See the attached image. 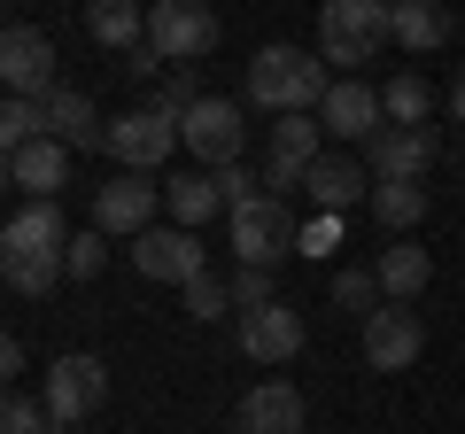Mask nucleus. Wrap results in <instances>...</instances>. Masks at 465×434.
<instances>
[{"mask_svg": "<svg viewBox=\"0 0 465 434\" xmlns=\"http://www.w3.org/2000/svg\"><path fill=\"white\" fill-rule=\"evenodd\" d=\"M63 249H70L63 202H24V210L0 225V280L16 287V295H54V280H70Z\"/></svg>", "mask_w": 465, "mask_h": 434, "instance_id": "f257e3e1", "label": "nucleus"}, {"mask_svg": "<svg viewBox=\"0 0 465 434\" xmlns=\"http://www.w3.org/2000/svg\"><path fill=\"white\" fill-rule=\"evenodd\" d=\"M249 101H256V109H272V117L318 109V101H326V54H311V47H256Z\"/></svg>", "mask_w": 465, "mask_h": 434, "instance_id": "f03ea898", "label": "nucleus"}, {"mask_svg": "<svg viewBox=\"0 0 465 434\" xmlns=\"http://www.w3.org/2000/svg\"><path fill=\"white\" fill-rule=\"evenodd\" d=\"M388 47V0H326L318 8V54L341 70L372 63Z\"/></svg>", "mask_w": 465, "mask_h": 434, "instance_id": "7ed1b4c3", "label": "nucleus"}, {"mask_svg": "<svg viewBox=\"0 0 465 434\" xmlns=\"http://www.w3.org/2000/svg\"><path fill=\"white\" fill-rule=\"evenodd\" d=\"M179 148L194 155V171H225V163H241V148H249V117H241V101L202 94L194 109L179 117Z\"/></svg>", "mask_w": 465, "mask_h": 434, "instance_id": "20e7f679", "label": "nucleus"}, {"mask_svg": "<svg viewBox=\"0 0 465 434\" xmlns=\"http://www.w3.org/2000/svg\"><path fill=\"white\" fill-rule=\"evenodd\" d=\"M148 47L163 54L171 70H186V63H202V54L217 47V16L202 0H148Z\"/></svg>", "mask_w": 465, "mask_h": 434, "instance_id": "39448f33", "label": "nucleus"}, {"mask_svg": "<svg viewBox=\"0 0 465 434\" xmlns=\"http://www.w3.org/2000/svg\"><path fill=\"white\" fill-rule=\"evenodd\" d=\"M295 241H302V225L287 217L280 194H256L249 210H232V256H241V264H272L280 271V256H295Z\"/></svg>", "mask_w": 465, "mask_h": 434, "instance_id": "423d86ee", "label": "nucleus"}, {"mask_svg": "<svg viewBox=\"0 0 465 434\" xmlns=\"http://www.w3.org/2000/svg\"><path fill=\"white\" fill-rule=\"evenodd\" d=\"M155 210H163L155 171H116V179L94 194V225H101L109 241H140V233L155 225Z\"/></svg>", "mask_w": 465, "mask_h": 434, "instance_id": "0eeeda50", "label": "nucleus"}, {"mask_svg": "<svg viewBox=\"0 0 465 434\" xmlns=\"http://www.w3.org/2000/svg\"><path fill=\"white\" fill-rule=\"evenodd\" d=\"M0 94H24V101L54 94V39L39 24H8L0 32Z\"/></svg>", "mask_w": 465, "mask_h": 434, "instance_id": "6e6552de", "label": "nucleus"}, {"mask_svg": "<svg viewBox=\"0 0 465 434\" xmlns=\"http://www.w3.org/2000/svg\"><path fill=\"white\" fill-rule=\"evenodd\" d=\"M101 403H109V365L101 357H54V372H47V411L63 419V427H78V419H94Z\"/></svg>", "mask_w": 465, "mask_h": 434, "instance_id": "1a4fd4ad", "label": "nucleus"}, {"mask_svg": "<svg viewBox=\"0 0 465 434\" xmlns=\"http://www.w3.org/2000/svg\"><path fill=\"white\" fill-rule=\"evenodd\" d=\"M419 350H427V326H419V311L381 302V311L365 318V365H372V372H411Z\"/></svg>", "mask_w": 465, "mask_h": 434, "instance_id": "9d476101", "label": "nucleus"}, {"mask_svg": "<svg viewBox=\"0 0 465 434\" xmlns=\"http://www.w3.org/2000/svg\"><path fill=\"white\" fill-rule=\"evenodd\" d=\"M133 264H140V280L186 287V280H202V241L186 233V225H148V233L133 241Z\"/></svg>", "mask_w": 465, "mask_h": 434, "instance_id": "9b49d317", "label": "nucleus"}, {"mask_svg": "<svg viewBox=\"0 0 465 434\" xmlns=\"http://www.w3.org/2000/svg\"><path fill=\"white\" fill-rule=\"evenodd\" d=\"M434 155H442L434 124H381L372 133V179H427Z\"/></svg>", "mask_w": 465, "mask_h": 434, "instance_id": "f8f14e48", "label": "nucleus"}, {"mask_svg": "<svg viewBox=\"0 0 465 434\" xmlns=\"http://www.w3.org/2000/svg\"><path fill=\"white\" fill-rule=\"evenodd\" d=\"M171 148H179V124H171V117H155V109L109 117V155H116L124 171H155Z\"/></svg>", "mask_w": 465, "mask_h": 434, "instance_id": "ddd939ff", "label": "nucleus"}, {"mask_svg": "<svg viewBox=\"0 0 465 434\" xmlns=\"http://www.w3.org/2000/svg\"><path fill=\"white\" fill-rule=\"evenodd\" d=\"M241 350L256 357V365H287V357H302V311H287V302H264V311H241Z\"/></svg>", "mask_w": 465, "mask_h": 434, "instance_id": "4468645a", "label": "nucleus"}, {"mask_svg": "<svg viewBox=\"0 0 465 434\" xmlns=\"http://www.w3.org/2000/svg\"><path fill=\"white\" fill-rule=\"evenodd\" d=\"M232 434H302V388L295 380H256L232 411Z\"/></svg>", "mask_w": 465, "mask_h": 434, "instance_id": "2eb2a0df", "label": "nucleus"}, {"mask_svg": "<svg viewBox=\"0 0 465 434\" xmlns=\"http://www.w3.org/2000/svg\"><path fill=\"white\" fill-rule=\"evenodd\" d=\"M318 124H326L333 140H372V133H381V94H372L365 78L326 85V101H318Z\"/></svg>", "mask_w": 465, "mask_h": 434, "instance_id": "dca6fc26", "label": "nucleus"}, {"mask_svg": "<svg viewBox=\"0 0 465 434\" xmlns=\"http://www.w3.org/2000/svg\"><path fill=\"white\" fill-rule=\"evenodd\" d=\"M47 140H63L70 155H85V148H109V117H101L85 94H70V85H54L47 94Z\"/></svg>", "mask_w": 465, "mask_h": 434, "instance_id": "f3484780", "label": "nucleus"}, {"mask_svg": "<svg viewBox=\"0 0 465 434\" xmlns=\"http://www.w3.org/2000/svg\"><path fill=\"white\" fill-rule=\"evenodd\" d=\"M302 186H311V202L318 210H357V202L372 194V179H365V163H349V155H318L311 171H302Z\"/></svg>", "mask_w": 465, "mask_h": 434, "instance_id": "a211bd4d", "label": "nucleus"}, {"mask_svg": "<svg viewBox=\"0 0 465 434\" xmlns=\"http://www.w3.org/2000/svg\"><path fill=\"white\" fill-rule=\"evenodd\" d=\"M388 39L411 54H434L450 39V8L442 0H388Z\"/></svg>", "mask_w": 465, "mask_h": 434, "instance_id": "6ab92c4d", "label": "nucleus"}, {"mask_svg": "<svg viewBox=\"0 0 465 434\" xmlns=\"http://www.w3.org/2000/svg\"><path fill=\"white\" fill-rule=\"evenodd\" d=\"M85 32H94L101 47L133 54V47H148V8H140V0H85Z\"/></svg>", "mask_w": 465, "mask_h": 434, "instance_id": "aec40b11", "label": "nucleus"}, {"mask_svg": "<svg viewBox=\"0 0 465 434\" xmlns=\"http://www.w3.org/2000/svg\"><path fill=\"white\" fill-rule=\"evenodd\" d=\"M264 140H272V163H295V171H311L318 155H326V124H318V109L272 117V124H264Z\"/></svg>", "mask_w": 465, "mask_h": 434, "instance_id": "412c9836", "label": "nucleus"}, {"mask_svg": "<svg viewBox=\"0 0 465 434\" xmlns=\"http://www.w3.org/2000/svg\"><path fill=\"white\" fill-rule=\"evenodd\" d=\"M63 179H70V148H63V140L39 133L32 148H16V186L32 202H54V194H63Z\"/></svg>", "mask_w": 465, "mask_h": 434, "instance_id": "4be33fe9", "label": "nucleus"}, {"mask_svg": "<svg viewBox=\"0 0 465 434\" xmlns=\"http://www.w3.org/2000/svg\"><path fill=\"white\" fill-rule=\"evenodd\" d=\"M372 280H381V295H388V302H411V295H427L434 264H427V249H411V241H388L381 264H372Z\"/></svg>", "mask_w": 465, "mask_h": 434, "instance_id": "5701e85b", "label": "nucleus"}, {"mask_svg": "<svg viewBox=\"0 0 465 434\" xmlns=\"http://www.w3.org/2000/svg\"><path fill=\"white\" fill-rule=\"evenodd\" d=\"M163 210L179 217L186 233H194V225H210V217L225 210V194H217V171H186V179H171V186H163Z\"/></svg>", "mask_w": 465, "mask_h": 434, "instance_id": "b1692460", "label": "nucleus"}, {"mask_svg": "<svg viewBox=\"0 0 465 434\" xmlns=\"http://www.w3.org/2000/svg\"><path fill=\"white\" fill-rule=\"evenodd\" d=\"M372 217H381V233H411L427 217V186L419 179H372Z\"/></svg>", "mask_w": 465, "mask_h": 434, "instance_id": "393cba45", "label": "nucleus"}, {"mask_svg": "<svg viewBox=\"0 0 465 434\" xmlns=\"http://www.w3.org/2000/svg\"><path fill=\"white\" fill-rule=\"evenodd\" d=\"M47 133V101H24V94H0V155L32 148Z\"/></svg>", "mask_w": 465, "mask_h": 434, "instance_id": "a878e982", "label": "nucleus"}, {"mask_svg": "<svg viewBox=\"0 0 465 434\" xmlns=\"http://www.w3.org/2000/svg\"><path fill=\"white\" fill-rule=\"evenodd\" d=\"M427 117H434V85H427V78H388L381 124H427Z\"/></svg>", "mask_w": 465, "mask_h": 434, "instance_id": "bb28decb", "label": "nucleus"}, {"mask_svg": "<svg viewBox=\"0 0 465 434\" xmlns=\"http://www.w3.org/2000/svg\"><path fill=\"white\" fill-rule=\"evenodd\" d=\"M0 434H63V419H54L47 403L16 396V388H0Z\"/></svg>", "mask_w": 465, "mask_h": 434, "instance_id": "cd10ccee", "label": "nucleus"}, {"mask_svg": "<svg viewBox=\"0 0 465 434\" xmlns=\"http://www.w3.org/2000/svg\"><path fill=\"white\" fill-rule=\"evenodd\" d=\"M225 287H232V318H241V311H264V302H280V280H272V264H241Z\"/></svg>", "mask_w": 465, "mask_h": 434, "instance_id": "c85d7f7f", "label": "nucleus"}, {"mask_svg": "<svg viewBox=\"0 0 465 434\" xmlns=\"http://www.w3.org/2000/svg\"><path fill=\"white\" fill-rule=\"evenodd\" d=\"M381 280H372V271H333V311H357V318H372L381 311Z\"/></svg>", "mask_w": 465, "mask_h": 434, "instance_id": "c756f323", "label": "nucleus"}, {"mask_svg": "<svg viewBox=\"0 0 465 434\" xmlns=\"http://www.w3.org/2000/svg\"><path fill=\"white\" fill-rule=\"evenodd\" d=\"M179 295H186V318H202V326L232 311V287H225V280H210V271H202V280H186Z\"/></svg>", "mask_w": 465, "mask_h": 434, "instance_id": "7c9ffc66", "label": "nucleus"}, {"mask_svg": "<svg viewBox=\"0 0 465 434\" xmlns=\"http://www.w3.org/2000/svg\"><path fill=\"white\" fill-rule=\"evenodd\" d=\"M101 264H109V233H101V225H94V233H70V249H63V271H70V280H94Z\"/></svg>", "mask_w": 465, "mask_h": 434, "instance_id": "2f4dec72", "label": "nucleus"}, {"mask_svg": "<svg viewBox=\"0 0 465 434\" xmlns=\"http://www.w3.org/2000/svg\"><path fill=\"white\" fill-rule=\"evenodd\" d=\"M194 101H202V94H194V78H186V70H171V78L155 85V101H148V109H155V117H171V124H179L186 109H194Z\"/></svg>", "mask_w": 465, "mask_h": 434, "instance_id": "473e14b6", "label": "nucleus"}, {"mask_svg": "<svg viewBox=\"0 0 465 434\" xmlns=\"http://www.w3.org/2000/svg\"><path fill=\"white\" fill-rule=\"evenodd\" d=\"M333 249H341V217H333V210H318L311 225H302V241H295V256H318V264H326Z\"/></svg>", "mask_w": 465, "mask_h": 434, "instance_id": "72a5a7b5", "label": "nucleus"}, {"mask_svg": "<svg viewBox=\"0 0 465 434\" xmlns=\"http://www.w3.org/2000/svg\"><path fill=\"white\" fill-rule=\"evenodd\" d=\"M217 194H225V210H249V202L264 194V179H256L249 163H225V171H217Z\"/></svg>", "mask_w": 465, "mask_h": 434, "instance_id": "f704fd0d", "label": "nucleus"}, {"mask_svg": "<svg viewBox=\"0 0 465 434\" xmlns=\"http://www.w3.org/2000/svg\"><path fill=\"white\" fill-rule=\"evenodd\" d=\"M16 372H24V341H16V334H0V388L16 380Z\"/></svg>", "mask_w": 465, "mask_h": 434, "instance_id": "c9c22d12", "label": "nucleus"}, {"mask_svg": "<svg viewBox=\"0 0 465 434\" xmlns=\"http://www.w3.org/2000/svg\"><path fill=\"white\" fill-rule=\"evenodd\" d=\"M124 70H133V78H155V70H171V63L155 47H133V54H124Z\"/></svg>", "mask_w": 465, "mask_h": 434, "instance_id": "e433bc0d", "label": "nucleus"}, {"mask_svg": "<svg viewBox=\"0 0 465 434\" xmlns=\"http://www.w3.org/2000/svg\"><path fill=\"white\" fill-rule=\"evenodd\" d=\"M450 117L465 124V70H458V78H450Z\"/></svg>", "mask_w": 465, "mask_h": 434, "instance_id": "4c0bfd02", "label": "nucleus"}, {"mask_svg": "<svg viewBox=\"0 0 465 434\" xmlns=\"http://www.w3.org/2000/svg\"><path fill=\"white\" fill-rule=\"evenodd\" d=\"M8 186H16V155H0V194H8Z\"/></svg>", "mask_w": 465, "mask_h": 434, "instance_id": "58836bf2", "label": "nucleus"}]
</instances>
